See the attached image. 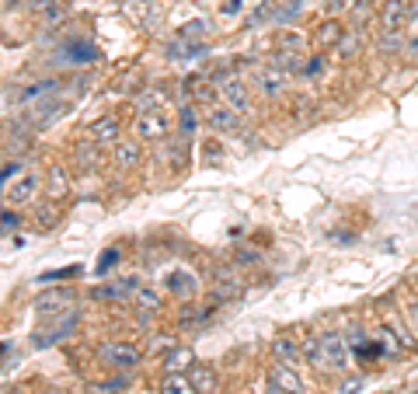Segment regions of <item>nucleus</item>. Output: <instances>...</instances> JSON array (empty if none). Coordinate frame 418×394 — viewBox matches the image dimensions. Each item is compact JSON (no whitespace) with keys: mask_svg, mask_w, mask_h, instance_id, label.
<instances>
[{"mask_svg":"<svg viewBox=\"0 0 418 394\" xmlns=\"http://www.w3.org/2000/svg\"><path fill=\"white\" fill-rule=\"evenodd\" d=\"M206 42H188V39H174L167 45V56L171 60H196V56H206Z\"/></svg>","mask_w":418,"mask_h":394,"instance_id":"obj_26","label":"nucleus"},{"mask_svg":"<svg viewBox=\"0 0 418 394\" xmlns=\"http://www.w3.org/2000/svg\"><path fill=\"white\" fill-rule=\"evenodd\" d=\"M376 21H380V32H405V25L412 21L408 0H383Z\"/></svg>","mask_w":418,"mask_h":394,"instance_id":"obj_9","label":"nucleus"},{"mask_svg":"<svg viewBox=\"0 0 418 394\" xmlns=\"http://www.w3.org/2000/svg\"><path fill=\"white\" fill-rule=\"evenodd\" d=\"M359 388H363V377H345L338 384V394H359Z\"/></svg>","mask_w":418,"mask_h":394,"instance_id":"obj_45","label":"nucleus"},{"mask_svg":"<svg viewBox=\"0 0 418 394\" xmlns=\"http://www.w3.org/2000/svg\"><path fill=\"white\" fill-rule=\"evenodd\" d=\"M303 359L317 370H324V353H321V335H303Z\"/></svg>","mask_w":418,"mask_h":394,"instance_id":"obj_30","label":"nucleus"},{"mask_svg":"<svg viewBox=\"0 0 418 394\" xmlns=\"http://www.w3.org/2000/svg\"><path fill=\"white\" fill-rule=\"evenodd\" d=\"M112 160H115V168H140V160H143V147H140V140H119L115 147H112Z\"/></svg>","mask_w":418,"mask_h":394,"instance_id":"obj_18","label":"nucleus"},{"mask_svg":"<svg viewBox=\"0 0 418 394\" xmlns=\"http://www.w3.org/2000/svg\"><path fill=\"white\" fill-rule=\"evenodd\" d=\"M21 175H25V160H21V158H7V160H4V168H0V182H4V185H11V182H14V178H21Z\"/></svg>","mask_w":418,"mask_h":394,"instance_id":"obj_33","label":"nucleus"},{"mask_svg":"<svg viewBox=\"0 0 418 394\" xmlns=\"http://www.w3.org/2000/svg\"><path fill=\"white\" fill-rule=\"evenodd\" d=\"M129 300H132L140 311H157V307H161V293H157L154 286H147V283H140V286H136V293H132Z\"/></svg>","mask_w":418,"mask_h":394,"instance_id":"obj_29","label":"nucleus"},{"mask_svg":"<svg viewBox=\"0 0 418 394\" xmlns=\"http://www.w3.org/2000/svg\"><path fill=\"white\" fill-rule=\"evenodd\" d=\"M321 353H324V370L328 373H345L352 363V346L341 332H321Z\"/></svg>","mask_w":418,"mask_h":394,"instance_id":"obj_1","label":"nucleus"},{"mask_svg":"<svg viewBox=\"0 0 418 394\" xmlns=\"http://www.w3.org/2000/svg\"><path fill=\"white\" fill-rule=\"evenodd\" d=\"M254 87H258V94L261 98H279L283 91H286V74L279 70V67H258V74H254Z\"/></svg>","mask_w":418,"mask_h":394,"instance_id":"obj_13","label":"nucleus"},{"mask_svg":"<svg viewBox=\"0 0 418 394\" xmlns=\"http://www.w3.org/2000/svg\"><path fill=\"white\" fill-rule=\"evenodd\" d=\"M52 220H56V209H52V206H45V209H39V217H35L39 231H49V227H52Z\"/></svg>","mask_w":418,"mask_h":394,"instance_id":"obj_44","label":"nucleus"},{"mask_svg":"<svg viewBox=\"0 0 418 394\" xmlns=\"http://www.w3.org/2000/svg\"><path fill=\"white\" fill-rule=\"evenodd\" d=\"M261 394H290V391H283L279 384H272V381H265V391Z\"/></svg>","mask_w":418,"mask_h":394,"instance_id":"obj_50","label":"nucleus"},{"mask_svg":"<svg viewBox=\"0 0 418 394\" xmlns=\"http://www.w3.org/2000/svg\"><path fill=\"white\" fill-rule=\"evenodd\" d=\"M7 394H11V391H7ZM14 394H21V391H14Z\"/></svg>","mask_w":418,"mask_h":394,"instance_id":"obj_55","label":"nucleus"},{"mask_svg":"<svg viewBox=\"0 0 418 394\" xmlns=\"http://www.w3.org/2000/svg\"><path fill=\"white\" fill-rule=\"evenodd\" d=\"M408 14H412V21L418 18V0H408Z\"/></svg>","mask_w":418,"mask_h":394,"instance_id":"obj_51","label":"nucleus"},{"mask_svg":"<svg viewBox=\"0 0 418 394\" xmlns=\"http://www.w3.org/2000/svg\"><path fill=\"white\" fill-rule=\"evenodd\" d=\"M412 394H418V388H415V391H412Z\"/></svg>","mask_w":418,"mask_h":394,"instance_id":"obj_56","label":"nucleus"},{"mask_svg":"<svg viewBox=\"0 0 418 394\" xmlns=\"http://www.w3.org/2000/svg\"><path fill=\"white\" fill-rule=\"evenodd\" d=\"M241 11H244V4H241V0H227V4L220 7V14H227V18H230V14H241Z\"/></svg>","mask_w":418,"mask_h":394,"instance_id":"obj_48","label":"nucleus"},{"mask_svg":"<svg viewBox=\"0 0 418 394\" xmlns=\"http://www.w3.org/2000/svg\"><path fill=\"white\" fill-rule=\"evenodd\" d=\"M178 122H181V133H185V136H192V133H196V126H199V116H196V105H192V102H185V105H181V112H178Z\"/></svg>","mask_w":418,"mask_h":394,"instance_id":"obj_36","label":"nucleus"},{"mask_svg":"<svg viewBox=\"0 0 418 394\" xmlns=\"http://www.w3.org/2000/svg\"><path fill=\"white\" fill-rule=\"evenodd\" d=\"M77 321H81V311H77V307H70V311L56 314V324L39 328V332L32 335V346H35V349H49V346H56V342L70 339V335L77 332Z\"/></svg>","mask_w":418,"mask_h":394,"instance_id":"obj_3","label":"nucleus"},{"mask_svg":"<svg viewBox=\"0 0 418 394\" xmlns=\"http://www.w3.org/2000/svg\"><path fill=\"white\" fill-rule=\"evenodd\" d=\"M203 116H206L209 129H216V133H230V129H237V122H241V112H234L230 105H209Z\"/></svg>","mask_w":418,"mask_h":394,"instance_id":"obj_15","label":"nucleus"},{"mask_svg":"<svg viewBox=\"0 0 418 394\" xmlns=\"http://www.w3.org/2000/svg\"><path fill=\"white\" fill-rule=\"evenodd\" d=\"M203 158H206V160H213V164H216V160L223 158V147H220L216 140H209V143H203Z\"/></svg>","mask_w":418,"mask_h":394,"instance_id":"obj_46","label":"nucleus"},{"mask_svg":"<svg viewBox=\"0 0 418 394\" xmlns=\"http://www.w3.org/2000/svg\"><path fill=\"white\" fill-rule=\"evenodd\" d=\"M18 4H21V0H7V11H11V7H18Z\"/></svg>","mask_w":418,"mask_h":394,"instance_id":"obj_54","label":"nucleus"},{"mask_svg":"<svg viewBox=\"0 0 418 394\" xmlns=\"http://www.w3.org/2000/svg\"><path fill=\"white\" fill-rule=\"evenodd\" d=\"M241 293V269L237 266H220L216 279H213V300L216 304H227Z\"/></svg>","mask_w":418,"mask_h":394,"instance_id":"obj_10","label":"nucleus"},{"mask_svg":"<svg viewBox=\"0 0 418 394\" xmlns=\"http://www.w3.org/2000/svg\"><path fill=\"white\" fill-rule=\"evenodd\" d=\"M87 136L94 140V143H101V147H115L119 140H123V122L119 116H98L91 122V129H87Z\"/></svg>","mask_w":418,"mask_h":394,"instance_id":"obj_11","label":"nucleus"},{"mask_svg":"<svg viewBox=\"0 0 418 394\" xmlns=\"http://www.w3.org/2000/svg\"><path fill=\"white\" fill-rule=\"evenodd\" d=\"M35 394H70V391H63V388H42V391H35Z\"/></svg>","mask_w":418,"mask_h":394,"instance_id":"obj_52","label":"nucleus"},{"mask_svg":"<svg viewBox=\"0 0 418 394\" xmlns=\"http://www.w3.org/2000/svg\"><path fill=\"white\" fill-rule=\"evenodd\" d=\"M303 53H296V49H276V56H272V67H279L286 77L290 74H303Z\"/></svg>","mask_w":418,"mask_h":394,"instance_id":"obj_24","label":"nucleus"},{"mask_svg":"<svg viewBox=\"0 0 418 394\" xmlns=\"http://www.w3.org/2000/svg\"><path fill=\"white\" fill-rule=\"evenodd\" d=\"M32 4H35V7H52L56 0H32Z\"/></svg>","mask_w":418,"mask_h":394,"instance_id":"obj_53","label":"nucleus"},{"mask_svg":"<svg viewBox=\"0 0 418 394\" xmlns=\"http://www.w3.org/2000/svg\"><path fill=\"white\" fill-rule=\"evenodd\" d=\"M279 49H296V53H300V49H303V39H300L296 32H283V35H279Z\"/></svg>","mask_w":418,"mask_h":394,"instance_id":"obj_42","label":"nucleus"},{"mask_svg":"<svg viewBox=\"0 0 418 394\" xmlns=\"http://www.w3.org/2000/svg\"><path fill=\"white\" fill-rule=\"evenodd\" d=\"M74 160H77V168H84V171H94L101 164V143H94L91 136L81 140L77 151H74Z\"/></svg>","mask_w":418,"mask_h":394,"instance_id":"obj_22","label":"nucleus"},{"mask_svg":"<svg viewBox=\"0 0 418 394\" xmlns=\"http://www.w3.org/2000/svg\"><path fill=\"white\" fill-rule=\"evenodd\" d=\"M125 388H129V381H125L123 370H119L112 381H98V384H94V394H123Z\"/></svg>","mask_w":418,"mask_h":394,"instance_id":"obj_37","label":"nucleus"},{"mask_svg":"<svg viewBox=\"0 0 418 394\" xmlns=\"http://www.w3.org/2000/svg\"><path fill=\"white\" fill-rule=\"evenodd\" d=\"M321 70H324V56H321V53H317V56H310V60L303 63V77H317Z\"/></svg>","mask_w":418,"mask_h":394,"instance_id":"obj_41","label":"nucleus"},{"mask_svg":"<svg viewBox=\"0 0 418 394\" xmlns=\"http://www.w3.org/2000/svg\"><path fill=\"white\" fill-rule=\"evenodd\" d=\"M32 307H35V314H42V317L63 314V311L74 307V290H70V286H45L39 297L32 300Z\"/></svg>","mask_w":418,"mask_h":394,"instance_id":"obj_6","label":"nucleus"},{"mask_svg":"<svg viewBox=\"0 0 418 394\" xmlns=\"http://www.w3.org/2000/svg\"><path fill=\"white\" fill-rule=\"evenodd\" d=\"M63 14H67V7H56V4H52V7L42 14V25H56V21H63Z\"/></svg>","mask_w":418,"mask_h":394,"instance_id":"obj_47","label":"nucleus"},{"mask_svg":"<svg viewBox=\"0 0 418 394\" xmlns=\"http://www.w3.org/2000/svg\"><path fill=\"white\" fill-rule=\"evenodd\" d=\"M272 356H276L279 363H290V366H296V363L303 359V342H296L293 335H279V339L272 342Z\"/></svg>","mask_w":418,"mask_h":394,"instance_id":"obj_21","label":"nucleus"},{"mask_svg":"<svg viewBox=\"0 0 418 394\" xmlns=\"http://www.w3.org/2000/svg\"><path fill=\"white\" fill-rule=\"evenodd\" d=\"M341 35H345L341 21H338V18H324V21L314 28V45H317V49H338Z\"/></svg>","mask_w":418,"mask_h":394,"instance_id":"obj_20","label":"nucleus"},{"mask_svg":"<svg viewBox=\"0 0 418 394\" xmlns=\"http://www.w3.org/2000/svg\"><path fill=\"white\" fill-rule=\"evenodd\" d=\"M167 290H171V297H178L181 304H188V300H196V293H199V279H196V273H188V269H171V273H167Z\"/></svg>","mask_w":418,"mask_h":394,"instance_id":"obj_12","label":"nucleus"},{"mask_svg":"<svg viewBox=\"0 0 418 394\" xmlns=\"http://www.w3.org/2000/svg\"><path fill=\"white\" fill-rule=\"evenodd\" d=\"M408 317H412V324H415V332H418V300L408 304Z\"/></svg>","mask_w":418,"mask_h":394,"instance_id":"obj_49","label":"nucleus"},{"mask_svg":"<svg viewBox=\"0 0 418 394\" xmlns=\"http://www.w3.org/2000/svg\"><path fill=\"white\" fill-rule=\"evenodd\" d=\"M269 381L279 384L283 391H290V394H303V381L296 377V370H293L290 363H279V359H276V363L269 366Z\"/></svg>","mask_w":418,"mask_h":394,"instance_id":"obj_17","label":"nucleus"},{"mask_svg":"<svg viewBox=\"0 0 418 394\" xmlns=\"http://www.w3.org/2000/svg\"><path fill=\"white\" fill-rule=\"evenodd\" d=\"M300 11H303V0H272V14H269V21L283 28V25H290Z\"/></svg>","mask_w":418,"mask_h":394,"instance_id":"obj_23","label":"nucleus"},{"mask_svg":"<svg viewBox=\"0 0 418 394\" xmlns=\"http://www.w3.org/2000/svg\"><path fill=\"white\" fill-rule=\"evenodd\" d=\"M84 269L74 262V266H60V269H49V273H39V286H63V279H74V276H81Z\"/></svg>","mask_w":418,"mask_h":394,"instance_id":"obj_28","label":"nucleus"},{"mask_svg":"<svg viewBox=\"0 0 418 394\" xmlns=\"http://www.w3.org/2000/svg\"><path fill=\"white\" fill-rule=\"evenodd\" d=\"M338 53H341V56H356V53H359V32H356V28H349V32L341 35Z\"/></svg>","mask_w":418,"mask_h":394,"instance_id":"obj_38","label":"nucleus"},{"mask_svg":"<svg viewBox=\"0 0 418 394\" xmlns=\"http://www.w3.org/2000/svg\"><path fill=\"white\" fill-rule=\"evenodd\" d=\"M98 359L105 363V366H112V370H136L140 363H143V353H140V346H132V342H101L98 346Z\"/></svg>","mask_w":418,"mask_h":394,"instance_id":"obj_4","label":"nucleus"},{"mask_svg":"<svg viewBox=\"0 0 418 394\" xmlns=\"http://www.w3.org/2000/svg\"><path fill=\"white\" fill-rule=\"evenodd\" d=\"M42 171H25L21 178H14L11 185H4V199H7V206H28L32 199L39 196L42 189Z\"/></svg>","mask_w":418,"mask_h":394,"instance_id":"obj_8","label":"nucleus"},{"mask_svg":"<svg viewBox=\"0 0 418 394\" xmlns=\"http://www.w3.org/2000/svg\"><path fill=\"white\" fill-rule=\"evenodd\" d=\"M216 91H220L223 105H230L234 112H241V116H248L251 112V87L241 74H223L220 84H216Z\"/></svg>","mask_w":418,"mask_h":394,"instance_id":"obj_5","label":"nucleus"},{"mask_svg":"<svg viewBox=\"0 0 418 394\" xmlns=\"http://www.w3.org/2000/svg\"><path fill=\"white\" fill-rule=\"evenodd\" d=\"M132 133H136V140H167V133H171V119L161 112V109H143L136 122H132Z\"/></svg>","mask_w":418,"mask_h":394,"instance_id":"obj_7","label":"nucleus"},{"mask_svg":"<svg viewBox=\"0 0 418 394\" xmlns=\"http://www.w3.org/2000/svg\"><path fill=\"white\" fill-rule=\"evenodd\" d=\"M408 35H405V49L412 53V56H418V18L415 21H408V28H405Z\"/></svg>","mask_w":418,"mask_h":394,"instance_id":"obj_40","label":"nucleus"},{"mask_svg":"<svg viewBox=\"0 0 418 394\" xmlns=\"http://www.w3.org/2000/svg\"><path fill=\"white\" fill-rule=\"evenodd\" d=\"M383 324L394 332V339L405 346V353H415L418 349V339H415V328L405 321V317L397 314V311H383Z\"/></svg>","mask_w":418,"mask_h":394,"instance_id":"obj_14","label":"nucleus"},{"mask_svg":"<svg viewBox=\"0 0 418 394\" xmlns=\"http://www.w3.org/2000/svg\"><path fill=\"white\" fill-rule=\"evenodd\" d=\"M161 394H196V388H192L188 373H181V370H167V377L161 381Z\"/></svg>","mask_w":418,"mask_h":394,"instance_id":"obj_27","label":"nucleus"},{"mask_svg":"<svg viewBox=\"0 0 418 394\" xmlns=\"http://www.w3.org/2000/svg\"><path fill=\"white\" fill-rule=\"evenodd\" d=\"M188 381H192L196 394H216V388H220V381H216V370H213L209 363H199V359L188 366Z\"/></svg>","mask_w":418,"mask_h":394,"instance_id":"obj_16","label":"nucleus"},{"mask_svg":"<svg viewBox=\"0 0 418 394\" xmlns=\"http://www.w3.org/2000/svg\"><path fill=\"white\" fill-rule=\"evenodd\" d=\"M185 87H188V94L196 98V102H203L209 109V98H213V87H206V80L203 77H188L185 80Z\"/></svg>","mask_w":418,"mask_h":394,"instance_id":"obj_34","label":"nucleus"},{"mask_svg":"<svg viewBox=\"0 0 418 394\" xmlns=\"http://www.w3.org/2000/svg\"><path fill=\"white\" fill-rule=\"evenodd\" d=\"M63 84L56 77H42V80H32L25 87H18V102H42V98H52Z\"/></svg>","mask_w":418,"mask_h":394,"instance_id":"obj_19","label":"nucleus"},{"mask_svg":"<svg viewBox=\"0 0 418 394\" xmlns=\"http://www.w3.org/2000/svg\"><path fill=\"white\" fill-rule=\"evenodd\" d=\"M70 192V175H67V168L63 164H52L49 168V185H45V196L49 199H63Z\"/></svg>","mask_w":418,"mask_h":394,"instance_id":"obj_25","label":"nucleus"},{"mask_svg":"<svg viewBox=\"0 0 418 394\" xmlns=\"http://www.w3.org/2000/svg\"><path fill=\"white\" fill-rule=\"evenodd\" d=\"M206 35H213V25H209V21H203V18H196V21L181 25V32H178V39H188V42H203Z\"/></svg>","mask_w":418,"mask_h":394,"instance_id":"obj_31","label":"nucleus"},{"mask_svg":"<svg viewBox=\"0 0 418 394\" xmlns=\"http://www.w3.org/2000/svg\"><path fill=\"white\" fill-rule=\"evenodd\" d=\"M119 258H123V251H119V248H105V255H101V258H98V266H94V276H98V279L108 276V273H112V266H115Z\"/></svg>","mask_w":418,"mask_h":394,"instance_id":"obj_35","label":"nucleus"},{"mask_svg":"<svg viewBox=\"0 0 418 394\" xmlns=\"http://www.w3.org/2000/svg\"><path fill=\"white\" fill-rule=\"evenodd\" d=\"M98 60H101V49L84 35H74L56 49V63H63V67H91Z\"/></svg>","mask_w":418,"mask_h":394,"instance_id":"obj_2","label":"nucleus"},{"mask_svg":"<svg viewBox=\"0 0 418 394\" xmlns=\"http://www.w3.org/2000/svg\"><path fill=\"white\" fill-rule=\"evenodd\" d=\"M164 363H167V370H188L196 359H192V353H188L185 346H174V349L164 356Z\"/></svg>","mask_w":418,"mask_h":394,"instance_id":"obj_32","label":"nucleus"},{"mask_svg":"<svg viewBox=\"0 0 418 394\" xmlns=\"http://www.w3.org/2000/svg\"><path fill=\"white\" fill-rule=\"evenodd\" d=\"M258 262H261V255L254 248H237L234 251V266H258Z\"/></svg>","mask_w":418,"mask_h":394,"instance_id":"obj_39","label":"nucleus"},{"mask_svg":"<svg viewBox=\"0 0 418 394\" xmlns=\"http://www.w3.org/2000/svg\"><path fill=\"white\" fill-rule=\"evenodd\" d=\"M18 227H21V217L7 206V209H4V234H11V231H18Z\"/></svg>","mask_w":418,"mask_h":394,"instance_id":"obj_43","label":"nucleus"}]
</instances>
